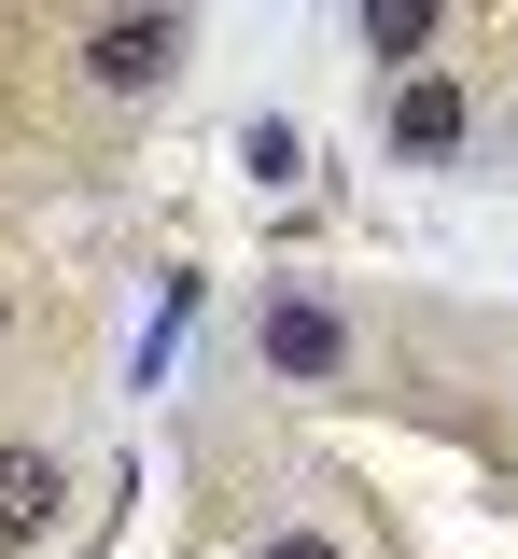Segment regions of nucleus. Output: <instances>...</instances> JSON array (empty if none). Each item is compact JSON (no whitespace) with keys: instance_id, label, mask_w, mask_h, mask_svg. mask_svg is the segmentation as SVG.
<instances>
[{"instance_id":"f257e3e1","label":"nucleus","mask_w":518,"mask_h":559,"mask_svg":"<svg viewBox=\"0 0 518 559\" xmlns=\"http://www.w3.org/2000/svg\"><path fill=\"white\" fill-rule=\"evenodd\" d=\"M168 70H183V14H98L84 28V84L98 98H154Z\"/></svg>"},{"instance_id":"f03ea898","label":"nucleus","mask_w":518,"mask_h":559,"mask_svg":"<svg viewBox=\"0 0 518 559\" xmlns=\"http://www.w3.org/2000/svg\"><path fill=\"white\" fill-rule=\"evenodd\" d=\"M267 364H281V378H337V364H351L337 308H322V294H281V308H267Z\"/></svg>"},{"instance_id":"7ed1b4c3","label":"nucleus","mask_w":518,"mask_h":559,"mask_svg":"<svg viewBox=\"0 0 518 559\" xmlns=\"http://www.w3.org/2000/svg\"><path fill=\"white\" fill-rule=\"evenodd\" d=\"M43 518H57V462L43 448H0V559L43 546Z\"/></svg>"},{"instance_id":"20e7f679","label":"nucleus","mask_w":518,"mask_h":559,"mask_svg":"<svg viewBox=\"0 0 518 559\" xmlns=\"http://www.w3.org/2000/svg\"><path fill=\"white\" fill-rule=\"evenodd\" d=\"M392 140H407V154H462V84H435V70H421V84L392 98Z\"/></svg>"},{"instance_id":"39448f33","label":"nucleus","mask_w":518,"mask_h":559,"mask_svg":"<svg viewBox=\"0 0 518 559\" xmlns=\"http://www.w3.org/2000/svg\"><path fill=\"white\" fill-rule=\"evenodd\" d=\"M421 43H435L421 0H378V14H365V57H421Z\"/></svg>"},{"instance_id":"423d86ee","label":"nucleus","mask_w":518,"mask_h":559,"mask_svg":"<svg viewBox=\"0 0 518 559\" xmlns=\"http://www.w3.org/2000/svg\"><path fill=\"white\" fill-rule=\"evenodd\" d=\"M267 559H337V546H322V532H267Z\"/></svg>"},{"instance_id":"0eeeda50","label":"nucleus","mask_w":518,"mask_h":559,"mask_svg":"<svg viewBox=\"0 0 518 559\" xmlns=\"http://www.w3.org/2000/svg\"><path fill=\"white\" fill-rule=\"evenodd\" d=\"M0 322H14V308H0Z\"/></svg>"}]
</instances>
